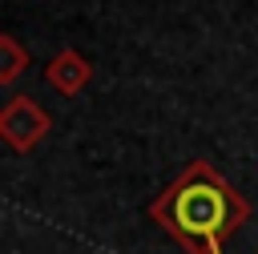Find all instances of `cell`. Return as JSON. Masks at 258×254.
Returning a JSON list of instances; mask_svg holds the SVG:
<instances>
[{
    "label": "cell",
    "mask_w": 258,
    "mask_h": 254,
    "mask_svg": "<svg viewBox=\"0 0 258 254\" xmlns=\"http://www.w3.org/2000/svg\"><path fill=\"white\" fill-rule=\"evenodd\" d=\"M250 202L206 157H194L153 202L149 222L161 226L185 254H226V242L246 226Z\"/></svg>",
    "instance_id": "obj_1"
},
{
    "label": "cell",
    "mask_w": 258,
    "mask_h": 254,
    "mask_svg": "<svg viewBox=\"0 0 258 254\" xmlns=\"http://www.w3.org/2000/svg\"><path fill=\"white\" fill-rule=\"evenodd\" d=\"M48 129H52V117H48L44 105H36L28 93H16V97L4 101V109H0V137H4L8 149L32 153V149L48 137Z\"/></svg>",
    "instance_id": "obj_2"
},
{
    "label": "cell",
    "mask_w": 258,
    "mask_h": 254,
    "mask_svg": "<svg viewBox=\"0 0 258 254\" xmlns=\"http://www.w3.org/2000/svg\"><path fill=\"white\" fill-rule=\"evenodd\" d=\"M89 77H93V65H89L77 48H60V52H52V60L44 65V81H48V89H56L60 97H77V93L89 85Z\"/></svg>",
    "instance_id": "obj_3"
},
{
    "label": "cell",
    "mask_w": 258,
    "mask_h": 254,
    "mask_svg": "<svg viewBox=\"0 0 258 254\" xmlns=\"http://www.w3.org/2000/svg\"><path fill=\"white\" fill-rule=\"evenodd\" d=\"M24 69H28V48L12 32H4L0 36V85H12Z\"/></svg>",
    "instance_id": "obj_4"
}]
</instances>
